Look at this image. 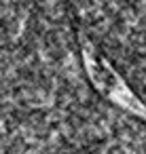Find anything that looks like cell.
<instances>
[{"instance_id":"obj_2","label":"cell","mask_w":146,"mask_h":154,"mask_svg":"<svg viewBox=\"0 0 146 154\" xmlns=\"http://www.w3.org/2000/svg\"><path fill=\"white\" fill-rule=\"evenodd\" d=\"M83 38L146 108V0H66Z\"/></svg>"},{"instance_id":"obj_1","label":"cell","mask_w":146,"mask_h":154,"mask_svg":"<svg viewBox=\"0 0 146 154\" xmlns=\"http://www.w3.org/2000/svg\"><path fill=\"white\" fill-rule=\"evenodd\" d=\"M0 154H146V118L97 89L64 0H0Z\"/></svg>"}]
</instances>
